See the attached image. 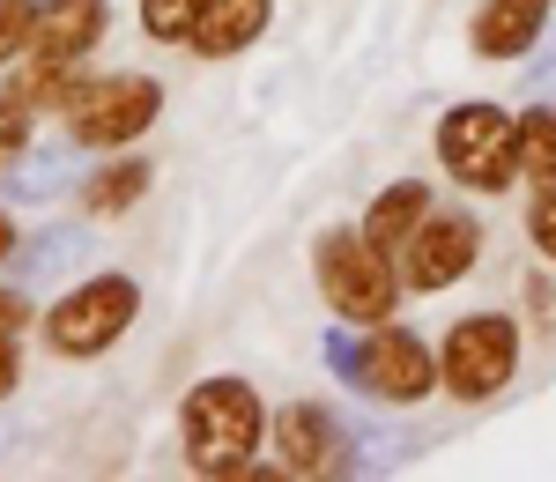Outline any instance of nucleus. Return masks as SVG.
I'll use <instances>...</instances> for the list:
<instances>
[{
	"label": "nucleus",
	"mask_w": 556,
	"mask_h": 482,
	"mask_svg": "<svg viewBox=\"0 0 556 482\" xmlns=\"http://www.w3.org/2000/svg\"><path fill=\"white\" fill-rule=\"evenodd\" d=\"M260 431H267V408L245 379H201L193 394L178 401V439H186V468L208 482L253 475L260 460Z\"/></svg>",
	"instance_id": "1"
},
{
	"label": "nucleus",
	"mask_w": 556,
	"mask_h": 482,
	"mask_svg": "<svg viewBox=\"0 0 556 482\" xmlns=\"http://www.w3.org/2000/svg\"><path fill=\"white\" fill-rule=\"evenodd\" d=\"M312 275H319V297L342 312L349 327H379V319H393L401 297H408L393 253L364 238V223H356V230H327V238L312 245Z\"/></svg>",
	"instance_id": "2"
},
{
	"label": "nucleus",
	"mask_w": 556,
	"mask_h": 482,
	"mask_svg": "<svg viewBox=\"0 0 556 482\" xmlns=\"http://www.w3.org/2000/svg\"><path fill=\"white\" fill-rule=\"evenodd\" d=\"M438 164L460 178L468 193H513L519 186V119L505 104H453L438 119Z\"/></svg>",
	"instance_id": "3"
},
{
	"label": "nucleus",
	"mask_w": 556,
	"mask_h": 482,
	"mask_svg": "<svg viewBox=\"0 0 556 482\" xmlns=\"http://www.w3.org/2000/svg\"><path fill=\"white\" fill-rule=\"evenodd\" d=\"M519 319L513 312H468L438 342V386L453 401H497L519 379Z\"/></svg>",
	"instance_id": "4"
},
{
	"label": "nucleus",
	"mask_w": 556,
	"mask_h": 482,
	"mask_svg": "<svg viewBox=\"0 0 556 482\" xmlns=\"http://www.w3.org/2000/svg\"><path fill=\"white\" fill-rule=\"evenodd\" d=\"M334 364L349 371L356 394L386 401V408H408V401L438 394V350H430L424 334L393 327V319H379L364 342H334Z\"/></svg>",
	"instance_id": "5"
},
{
	"label": "nucleus",
	"mask_w": 556,
	"mask_h": 482,
	"mask_svg": "<svg viewBox=\"0 0 556 482\" xmlns=\"http://www.w3.org/2000/svg\"><path fill=\"white\" fill-rule=\"evenodd\" d=\"M134 319H141V282L134 275H97V282H75L45 312V350L67 356V364H89V356L112 350Z\"/></svg>",
	"instance_id": "6"
},
{
	"label": "nucleus",
	"mask_w": 556,
	"mask_h": 482,
	"mask_svg": "<svg viewBox=\"0 0 556 482\" xmlns=\"http://www.w3.org/2000/svg\"><path fill=\"white\" fill-rule=\"evenodd\" d=\"M60 112H67V141H83V149H127V141H141V134L156 127L164 83L156 75H83Z\"/></svg>",
	"instance_id": "7"
},
{
	"label": "nucleus",
	"mask_w": 556,
	"mask_h": 482,
	"mask_svg": "<svg viewBox=\"0 0 556 482\" xmlns=\"http://www.w3.org/2000/svg\"><path fill=\"white\" fill-rule=\"evenodd\" d=\"M475 261H482V223H475L468 208H430V216L408 230V245H401V290L438 297V290H453Z\"/></svg>",
	"instance_id": "8"
},
{
	"label": "nucleus",
	"mask_w": 556,
	"mask_h": 482,
	"mask_svg": "<svg viewBox=\"0 0 556 482\" xmlns=\"http://www.w3.org/2000/svg\"><path fill=\"white\" fill-rule=\"evenodd\" d=\"M349 453H342V431L319 401H290L275 416V475H342Z\"/></svg>",
	"instance_id": "9"
},
{
	"label": "nucleus",
	"mask_w": 556,
	"mask_h": 482,
	"mask_svg": "<svg viewBox=\"0 0 556 482\" xmlns=\"http://www.w3.org/2000/svg\"><path fill=\"white\" fill-rule=\"evenodd\" d=\"M104 23H112V8H104V0H38L23 60H60V67H83L89 52H97V38H104Z\"/></svg>",
	"instance_id": "10"
},
{
	"label": "nucleus",
	"mask_w": 556,
	"mask_h": 482,
	"mask_svg": "<svg viewBox=\"0 0 556 482\" xmlns=\"http://www.w3.org/2000/svg\"><path fill=\"white\" fill-rule=\"evenodd\" d=\"M267 23H275V0H201L186 45H193V60H238L267 38Z\"/></svg>",
	"instance_id": "11"
},
{
	"label": "nucleus",
	"mask_w": 556,
	"mask_h": 482,
	"mask_svg": "<svg viewBox=\"0 0 556 482\" xmlns=\"http://www.w3.org/2000/svg\"><path fill=\"white\" fill-rule=\"evenodd\" d=\"M542 23H549V0H482L468 23V45L475 60H519V52H534Z\"/></svg>",
	"instance_id": "12"
},
{
	"label": "nucleus",
	"mask_w": 556,
	"mask_h": 482,
	"mask_svg": "<svg viewBox=\"0 0 556 482\" xmlns=\"http://www.w3.org/2000/svg\"><path fill=\"white\" fill-rule=\"evenodd\" d=\"M424 216H430V186H424V178H401V186H386L379 201L364 208V238L386 245V253H401V245H408V230H416Z\"/></svg>",
	"instance_id": "13"
},
{
	"label": "nucleus",
	"mask_w": 556,
	"mask_h": 482,
	"mask_svg": "<svg viewBox=\"0 0 556 482\" xmlns=\"http://www.w3.org/2000/svg\"><path fill=\"white\" fill-rule=\"evenodd\" d=\"M149 193V164L141 156H119V164H104V172L83 186V216H119Z\"/></svg>",
	"instance_id": "14"
},
{
	"label": "nucleus",
	"mask_w": 556,
	"mask_h": 482,
	"mask_svg": "<svg viewBox=\"0 0 556 482\" xmlns=\"http://www.w3.org/2000/svg\"><path fill=\"white\" fill-rule=\"evenodd\" d=\"M519 178H556V104L519 112Z\"/></svg>",
	"instance_id": "15"
},
{
	"label": "nucleus",
	"mask_w": 556,
	"mask_h": 482,
	"mask_svg": "<svg viewBox=\"0 0 556 482\" xmlns=\"http://www.w3.org/2000/svg\"><path fill=\"white\" fill-rule=\"evenodd\" d=\"M193 15H201V0H141V30L156 45H186Z\"/></svg>",
	"instance_id": "16"
},
{
	"label": "nucleus",
	"mask_w": 556,
	"mask_h": 482,
	"mask_svg": "<svg viewBox=\"0 0 556 482\" xmlns=\"http://www.w3.org/2000/svg\"><path fill=\"white\" fill-rule=\"evenodd\" d=\"M30 15H38V0H0V75L23 60V45H30Z\"/></svg>",
	"instance_id": "17"
},
{
	"label": "nucleus",
	"mask_w": 556,
	"mask_h": 482,
	"mask_svg": "<svg viewBox=\"0 0 556 482\" xmlns=\"http://www.w3.org/2000/svg\"><path fill=\"white\" fill-rule=\"evenodd\" d=\"M527 238H534V253L556 261V178L534 186V208H527Z\"/></svg>",
	"instance_id": "18"
},
{
	"label": "nucleus",
	"mask_w": 556,
	"mask_h": 482,
	"mask_svg": "<svg viewBox=\"0 0 556 482\" xmlns=\"http://www.w3.org/2000/svg\"><path fill=\"white\" fill-rule=\"evenodd\" d=\"M23 149H30V112H23L15 97H0V164L23 156Z\"/></svg>",
	"instance_id": "19"
},
{
	"label": "nucleus",
	"mask_w": 556,
	"mask_h": 482,
	"mask_svg": "<svg viewBox=\"0 0 556 482\" xmlns=\"http://www.w3.org/2000/svg\"><path fill=\"white\" fill-rule=\"evenodd\" d=\"M30 327V297L23 290H0V334H23Z\"/></svg>",
	"instance_id": "20"
},
{
	"label": "nucleus",
	"mask_w": 556,
	"mask_h": 482,
	"mask_svg": "<svg viewBox=\"0 0 556 482\" xmlns=\"http://www.w3.org/2000/svg\"><path fill=\"white\" fill-rule=\"evenodd\" d=\"M15 379H23V356H15V334H0V401L15 394Z\"/></svg>",
	"instance_id": "21"
},
{
	"label": "nucleus",
	"mask_w": 556,
	"mask_h": 482,
	"mask_svg": "<svg viewBox=\"0 0 556 482\" xmlns=\"http://www.w3.org/2000/svg\"><path fill=\"white\" fill-rule=\"evenodd\" d=\"M8 253H15V216L0 208V261H8Z\"/></svg>",
	"instance_id": "22"
}]
</instances>
